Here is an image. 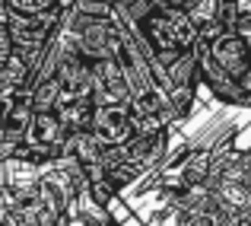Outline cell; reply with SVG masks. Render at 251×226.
I'll use <instances>...</instances> for the list:
<instances>
[{
    "label": "cell",
    "mask_w": 251,
    "mask_h": 226,
    "mask_svg": "<svg viewBox=\"0 0 251 226\" xmlns=\"http://www.w3.org/2000/svg\"><path fill=\"white\" fill-rule=\"evenodd\" d=\"M89 131L99 137L102 143H121L134 134V112L130 102H118V99H102L92 109V121Z\"/></svg>",
    "instance_id": "cell-4"
},
{
    "label": "cell",
    "mask_w": 251,
    "mask_h": 226,
    "mask_svg": "<svg viewBox=\"0 0 251 226\" xmlns=\"http://www.w3.org/2000/svg\"><path fill=\"white\" fill-rule=\"evenodd\" d=\"M102 99H118V102H130V89L124 83V74L118 67L115 57H102L96 61V86H92V102Z\"/></svg>",
    "instance_id": "cell-6"
},
{
    "label": "cell",
    "mask_w": 251,
    "mask_h": 226,
    "mask_svg": "<svg viewBox=\"0 0 251 226\" xmlns=\"http://www.w3.org/2000/svg\"><path fill=\"white\" fill-rule=\"evenodd\" d=\"M203 45H207V55L213 57V61L220 64L229 77L239 80L251 67V35H248V32H242L239 26L223 29L220 35H213L210 42H203Z\"/></svg>",
    "instance_id": "cell-3"
},
{
    "label": "cell",
    "mask_w": 251,
    "mask_h": 226,
    "mask_svg": "<svg viewBox=\"0 0 251 226\" xmlns=\"http://www.w3.org/2000/svg\"><path fill=\"white\" fill-rule=\"evenodd\" d=\"M67 134H70V131L61 124V118H57L54 112H32V121H29L25 137L19 143H35V147H48V150L61 153Z\"/></svg>",
    "instance_id": "cell-5"
},
{
    "label": "cell",
    "mask_w": 251,
    "mask_h": 226,
    "mask_svg": "<svg viewBox=\"0 0 251 226\" xmlns=\"http://www.w3.org/2000/svg\"><path fill=\"white\" fill-rule=\"evenodd\" d=\"M67 6H70V3H67Z\"/></svg>",
    "instance_id": "cell-10"
},
{
    "label": "cell",
    "mask_w": 251,
    "mask_h": 226,
    "mask_svg": "<svg viewBox=\"0 0 251 226\" xmlns=\"http://www.w3.org/2000/svg\"><path fill=\"white\" fill-rule=\"evenodd\" d=\"M92 109H96L92 96H67V92H64L61 102H57L51 112L61 118V124L67 131H86L89 121H92Z\"/></svg>",
    "instance_id": "cell-7"
},
{
    "label": "cell",
    "mask_w": 251,
    "mask_h": 226,
    "mask_svg": "<svg viewBox=\"0 0 251 226\" xmlns=\"http://www.w3.org/2000/svg\"><path fill=\"white\" fill-rule=\"evenodd\" d=\"M25 92H29L32 112H51L64 96V83L57 80V74H51V77H42V80H32Z\"/></svg>",
    "instance_id": "cell-8"
},
{
    "label": "cell",
    "mask_w": 251,
    "mask_h": 226,
    "mask_svg": "<svg viewBox=\"0 0 251 226\" xmlns=\"http://www.w3.org/2000/svg\"><path fill=\"white\" fill-rule=\"evenodd\" d=\"M61 29L67 32L70 45H74L80 55H86L89 61L115 57L124 32H127L115 16H86V13L70 10V6H64Z\"/></svg>",
    "instance_id": "cell-2"
},
{
    "label": "cell",
    "mask_w": 251,
    "mask_h": 226,
    "mask_svg": "<svg viewBox=\"0 0 251 226\" xmlns=\"http://www.w3.org/2000/svg\"><path fill=\"white\" fill-rule=\"evenodd\" d=\"M134 42L140 45L147 55H153L159 64L175 61L181 51L194 48L197 42V26L181 6H162L153 3L137 23L127 26Z\"/></svg>",
    "instance_id": "cell-1"
},
{
    "label": "cell",
    "mask_w": 251,
    "mask_h": 226,
    "mask_svg": "<svg viewBox=\"0 0 251 226\" xmlns=\"http://www.w3.org/2000/svg\"><path fill=\"white\" fill-rule=\"evenodd\" d=\"M153 3H162V6H181V10H188L194 0H153Z\"/></svg>",
    "instance_id": "cell-9"
}]
</instances>
